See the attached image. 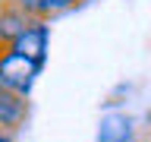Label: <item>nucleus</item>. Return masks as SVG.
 <instances>
[{"label": "nucleus", "mask_w": 151, "mask_h": 142, "mask_svg": "<svg viewBox=\"0 0 151 142\" xmlns=\"http://www.w3.org/2000/svg\"><path fill=\"white\" fill-rule=\"evenodd\" d=\"M44 66H38L35 60L16 54L13 47H0V85H6L9 92L28 98L32 88H35L38 76H41Z\"/></svg>", "instance_id": "nucleus-1"}, {"label": "nucleus", "mask_w": 151, "mask_h": 142, "mask_svg": "<svg viewBox=\"0 0 151 142\" xmlns=\"http://www.w3.org/2000/svg\"><path fill=\"white\" fill-rule=\"evenodd\" d=\"M9 47H13L16 54L35 60L38 66H44L47 63V51H50V19H32L28 28Z\"/></svg>", "instance_id": "nucleus-2"}, {"label": "nucleus", "mask_w": 151, "mask_h": 142, "mask_svg": "<svg viewBox=\"0 0 151 142\" xmlns=\"http://www.w3.org/2000/svg\"><path fill=\"white\" fill-rule=\"evenodd\" d=\"M28 120V98L9 92L6 85H0V130L19 133Z\"/></svg>", "instance_id": "nucleus-3"}, {"label": "nucleus", "mask_w": 151, "mask_h": 142, "mask_svg": "<svg viewBox=\"0 0 151 142\" xmlns=\"http://www.w3.org/2000/svg\"><path fill=\"white\" fill-rule=\"evenodd\" d=\"M28 22H32V16L16 0H0V47H9L28 28Z\"/></svg>", "instance_id": "nucleus-4"}, {"label": "nucleus", "mask_w": 151, "mask_h": 142, "mask_svg": "<svg viewBox=\"0 0 151 142\" xmlns=\"http://www.w3.org/2000/svg\"><path fill=\"white\" fill-rule=\"evenodd\" d=\"M129 139H135L132 117H126V114H107L101 120L98 142H129Z\"/></svg>", "instance_id": "nucleus-5"}, {"label": "nucleus", "mask_w": 151, "mask_h": 142, "mask_svg": "<svg viewBox=\"0 0 151 142\" xmlns=\"http://www.w3.org/2000/svg\"><path fill=\"white\" fill-rule=\"evenodd\" d=\"M32 19H50V0H16Z\"/></svg>", "instance_id": "nucleus-6"}, {"label": "nucleus", "mask_w": 151, "mask_h": 142, "mask_svg": "<svg viewBox=\"0 0 151 142\" xmlns=\"http://www.w3.org/2000/svg\"><path fill=\"white\" fill-rule=\"evenodd\" d=\"M85 0H50V16H57V13H69V9L82 7Z\"/></svg>", "instance_id": "nucleus-7"}, {"label": "nucleus", "mask_w": 151, "mask_h": 142, "mask_svg": "<svg viewBox=\"0 0 151 142\" xmlns=\"http://www.w3.org/2000/svg\"><path fill=\"white\" fill-rule=\"evenodd\" d=\"M0 142H16V133H6V130H0Z\"/></svg>", "instance_id": "nucleus-8"}, {"label": "nucleus", "mask_w": 151, "mask_h": 142, "mask_svg": "<svg viewBox=\"0 0 151 142\" xmlns=\"http://www.w3.org/2000/svg\"><path fill=\"white\" fill-rule=\"evenodd\" d=\"M129 142H135V139H129Z\"/></svg>", "instance_id": "nucleus-9"}]
</instances>
